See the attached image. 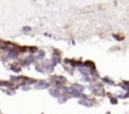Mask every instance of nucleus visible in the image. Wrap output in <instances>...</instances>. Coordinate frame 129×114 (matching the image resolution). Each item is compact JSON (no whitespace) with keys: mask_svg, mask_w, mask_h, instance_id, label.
Masks as SVG:
<instances>
[]
</instances>
